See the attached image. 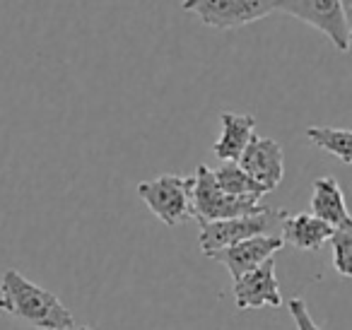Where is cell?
I'll return each mask as SVG.
<instances>
[{"label":"cell","mask_w":352,"mask_h":330,"mask_svg":"<svg viewBox=\"0 0 352 330\" xmlns=\"http://www.w3.org/2000/svg\"><path fill=\"white\" fill-rule=\"evenodd\" d=\"M0 309L36 330H73L75 316L54 292L34 285L17 270L0 280Z\"/></svg>","instance_id":"obj_1"},{"label":"cell","mask_w":352,"mask_h":330,"mask_svg":"<svg viewBox=\"0 0 352 330\" xmlns=\"http://www.w3.org/2000/svg\"><path fill=\"white\" fill-rule=\"evenodd\" d=\"M287 214V210L263 208V212L249 214V217H234V219H220V222H206L201 224L198 243H201L203 256L210 258L212 253L230 248L239 241L254 236H278L275 229H280V222Z\"/></svg>","instance_id":"obj_2"},{"label":"cell","mask_w":352,"mask_h":330,"mask_svg":"<svg viewBox=\"0 0 352 330\" xmlns=\"http://www.w3.org/2000/svg\"><path fill=\"white\" fill-rule=\"evenodd\" d=\"M193 176L162 174L157 179L138 184V195L150 208L155 217H160L166 227H179L193 219Z\"/></svg>","instance_id":"obj_3"},{"label":"cell","mask_w":352,"mask_h":330,"mask_svg":"<svg viewBox=\"0 0 352 330\" xmlns=\"http://www.w3.org/2000/svg\"><path fill=\"white\" fill-rule=\"evenodd\" d=\"M191 205H193V219H198V224L249 217V214L263 212L265 208V205H261V200L234 198V195H227L225 190H220L215 179H212V169L208 164H201L196 169Z\"/></svg>","instance_id":"obj_4"},{"label":"cell","mask_w":352,"mask_h":330,"mask_svg":"<svg viewBox=\"0 0 352 330\" xmlns=\"http://www.w3.org/2000/svg\"><path fill=\"white\" fill-rule=\"evenodd\" d=\"M278 3L280 0H182V8L210 30L230 32L273 15Z\"/></svg>","instance_id":"obj_5"},{"label":"cell","mask_w":352,"mask_h":330,"mask_svg":"<svg viewBox=\"0 0 352 330\" xmlns=\"http://www.w3.org/2000/svg\"><path fill=\"white\" fill-rule=\"evenodd\" d=\"M278 10L318 30L338 51H350V12L342 0H280Z\"/></svg>","instance_id":"obj_6"},{"label":"cell","mask_w":352,"mask_h":330,"mask_svg":"<svg viewBox=\"0 0 352 330\" xmlns=\"http://www.w3.org/2000/svg\"><path fill=\"white\" fill-rule=\"evenodd\" d=\"M236 164H239L265 193L275 190L285 179V152H283V145H280L278 140H273V138L254 135Z\"/></svg>","instance_id":"obj_7"},{"label":"cell","mask_w":352,"mask_h":330,"mask_svg":"<svg viewBox=\"0 0 352 330\" xmlns=\"http://www.w3.org/2000/svg\"><path fill=\"white\" fill-rule=\"evenodd\" d=\"M232 294H234L236 309H280L283 306V294H280L278 277H275V261L268 258L261 263L256 270L246 272V275L236 277L232 285Z\"/></svg>","instance_id":"obj_8"},{"label":"cell","mask_w":352,"mask_h":330,"mask_svg":"<svg viewBox=\"0 0 352 330\" xmlns=\"http://www.w3.org/2000/svg\"><path fill=\"white\" fill-rule=\"evenodd\" d=\"M280 248H283L280 236H254V239H246V241L234 243L230 248H222V251L212 253L210 258L212 261H220L230 270L232 280H236V277L256 270L268 258H273Z\"/></svg>","instance_id":"obj_9"},{"label":"cell","mask_w":352,"mask_h":330,"mask_svg":"<svg viewBox=\"0 0 352 330\" xmlns=\"http://www.w3.org/2000/svg\"><path fill=\"white\" fill-rule=\"evenodd\" d=\"M333 234V227L326 222L316 219L311 212H299V214H285L280 222V241L283 246L299 248V251H318L323 243H328Z\"/></svg>","instance_id":"obj_10"},{"label":"cell","mask_w":352,"mask_h":330,"mask_svg":"<svg viewBox=\"0 0 352 330\" xmlns=\"http://www.w3.org/2000/svg\"><path fill=\"white\" fill-rule=\"evenodd\" d=\"M311 214L333 229L352 227L345 195L333 176H318L311 186Z\"/></svg>","instance_id":"obj_11"},{"label":"cell","mask_w":352,"mask_h":330,"mask_svg":"<svg viewBox=\"0 0 352 330\" xmlns=\"http://www.w3.org/2000/svg\"><path fill=\"white\" fill-rule=\"evenodd\" d=\"M220 123H222V135H220V140L212 145V152H215V157L222 162H239L246 145H249L251 138L256 135V118L251 116V113L222 111Z\"/></svg>","instance_id":"obj_12"},{"label":"cell","mask_w":352,"mask_h":330,"mask_svg":"<svg viewBox=\"0 0 352 330\" xmlns=\"http://www.w3.org/2000/svg\"><path fill=\"white\" fill-rule=\"evenodd\" d=\"M212 179H215L217 188L225 190L227 195H234V198L261 200L265 195V190L236 162H222L217 169H212Z\"/></svg>","instance_id":"obj_13"},{"label":"cell","mask_w":352,"mask_h":330,"mask_svg":"<svg viewBox=\"0 0 352 330\" xmlns=\"http://www.w3.org/2000/svg\"><path fill=\"white\" fill-rule=\"evenodd\" d=\"M307 138L323 152L338 157L342 164L352 162V133L347 128H333V126H309Z\"/></svg>","instance_id":"obj_14"},{"label":"cell","mask_w":352,"mask_h":330,"mask_svg":"<svg viewBox=\"0 0 352 330\" xmlns=\"http://www.w3.org/2000/svg\"><path fill=\"white\" fill-rule=\"evenodd\" d=\"M333 246V267L340 277H352V227L333 229L331 234Z\"/></svg>","instance_id":"obj_15"},{"label":"cell","mask_w":352,"mask_h":330,"mask_svg":"<svg viewBox=\"0 0 352 330\" xmlns=\"http://www.w3.org/2000/svg\"><path fill=\"white\" fill-rule=\"evenodd\" d=\"M287 309H289V316H292L294 325H297V330H323L321 325L314 320V316L309 314V306L304 299L294 296V299L287 304Z\"/></svg>","instance_id":"obj_16"},{"label":"cell","mask_w":352,"mask_h":330,"mask_svg":"<svg viewBox=\"0 0 352 330\" xmlns=\"http://www.w3.org/2000/svg\"><path fill=\"white\" fill-rule=\"evenodd\" d=\"M6 166V152H3V142H0V171Z\"/></svg>","instance_id":"obj_17"},{"label":"cell","mask_w":352,"mask_h":330,"mask_svg":"<svg viewBox=\"0 0 352 330\" xmlns=\"http://www.w3.org/2000/svg\"><path fill=\"white\" fill-rule=\"evenodd\" d=\"M342 6L347 8V12H350V8H352V0H342Z\"/></svg>","instance_id":"obj_18"},{"label":"cell","mask_w":352,"mask_h":330,"mask_svg":"<svg viewBox=\"0 0 352 330\" xmlns=\"http://www.w3.org/2000/svg\"><path fill=\"white\" fill-rule=\"evenodd\" d=\"M78 330H94L92 325H82V328H78Z\"/></svg>","instance_id":"obj_19"}]
</instances>
